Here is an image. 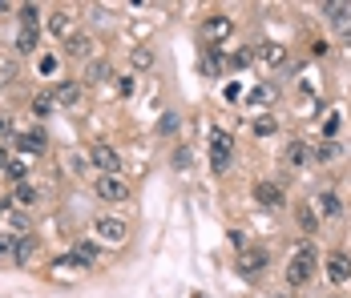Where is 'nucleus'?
Instances as JSON below:
<instances>
[{
	"label": "nucleus",
	"instance_id": "6e6552de",
	"mask_svg": "<svg viewBox=\"0 0 351 298\" xmlns=\"http://www.w3.org/2000/svg\"><path fill=\"white\" fill-rule=\"evenodd\" d=\"M254 198H258V206H267V210H282V190L275 182H258L254 186Z\"/></svg>",
	"mask_w": 351,
	"mask_h": 298
},
{
	"label": "nucleus",
	"instance_id": "dca6fc26",
	"mask_svg": "<svg viewBox=\"0 0 351 298\" xmlns=\"http://www.w3.org/2000/svg\"><path fill=\"white\" fill-rule=\"evenodd\" d=\"M77 97H81V85H77V81H57V85H53V101L77 105Z\"/></svg>",
	"mask_w": 351,
	"mask_h": 298
},
{
	"label": "nucleus",
	"instance_id": "0eeeda50",
	"mask_svg": "<svg viewBox=\"0 0 351 298\" xmlns=\"http://www.w3.org/2000/svg\"><path fill=\"white\" fill-rule=\"evenodd\" d=\"M89 53H93L89 33H69L65 36V57H73V61H89Z\"/></svg>",
	"mask_w": 351,
	"mask_h": 298
},
{
	"label": "nucleus",
	"instance_id": "473e14b6",
	"mask_svg": "<svg viewBox=\"0 0 351 298\" xmlns=\"http://www.w3.org/2000/svg\"><path fill=\"white\" fill-rule=\"evenodd\" d=\"M315 158H319V162H331V158H335V141H323V145H315Z\"/></svg>",
	"mask_w": 351,
	"mask_h": 298
},
{
	"label": "nucleus",
	"instance_id": "f8f14e48",
	"mask_svg": "<svg viewBox=\"0 0 351 298\" xmlns=\"http://www.w3.org/2000/svg\"><path fill=\"white\" fill-rule=\"evenodd\" d=\"M69 258L73 262H81L85 270H93V262H97V242H73Z\"/></svg>",
	"mask_w": 351,
	"mask_h": 298
},
{
	"label": "nucleus",
	"instance_id": "a878e982",
	"mask_svg": "<svg viewBox=\"0 0 351 298\" xmlns=\"http://www.w3.org/2000/svg\"><path fill=\"white\" fill-rule=\"evenodd\" d=\"M33 49H36V33L21 29V33H16V53H33Z\"/></svg>",
	"mask_w": 351,
	"mask_h": 298
},
{
	"label": "nucleus",
	"instance_id": "6ab92c4d",
	"mask_svg": "<svg viewBox=\"0 0 351 298\" xmlns=\"http://www.w3.org/2000/svg\"><path fill=\"white\" fill-rule=\"evenodd\" d=\"M77 274H85V266L73 262V258H57L53 262V278H77Z\"/></svg>",
	"mask_w": 351,
	"mask_h": 298
},
{
	"label": "nucleus",
	"instance_id": "5701e85b",
	"mask_svg": "<svg viewBox=\"0 0 351 298\" xmlns=\"http://www.w3.org/2000/svg\"><path fill=\"white\" fill-rule=\"evenodd\" d=\"M36 21H40V8H36V4H25V8H21V29L36 33Z\"/></svg>",
	"mask_w": 351,
	"mask_h": 298
},
{
	"label": "nucleus",
	"instance_id": "b1692460",
	"mask_svg": "<svg viewBox=\"0 0 351 298\" xmlns=\"http://www.w3.org/2000/svg\"><path fill=\"white\" fill-rule=\"evenodd\" d=\"M12 254H16V238L8 230H0V262H12Z\"/></svg>",
	"mask_w": 351,
	"mask_h": 298
},
{
	"label": "nucleus",
	"instance_id": "ddd939ff",
	"mask_svg": "<svg viewBox=\"0 0 351 298\" xmlns=\"http://www.w3.org/2000/svg\"><path fill=\"white\" fill-rule=\"evenodd\" d=\"M33 258H36V238H33V234H21V238H16V254H12V262L29 266Z\"/></svg>",
	"mask_w": 351,
	"mask_h": 298
},
{
	"label": "nucleus",
	"instance_id": "412c9836",
	"mask_svg": "<svg viewBox=\"0 0 351 298\" xmlns=\"http://www.w3.org/2000/svg\"><path fill=\"white\" fill-rule=\"evenodd\" d=\"M315 206L323 210V218H339V214H343V201L335 198V194H319Z\"/></svg>",
	"mask_w": 351,
	"mask_h": 298
},
{
	"label": "nucleus",
	"instance_id": "72a5a7b5",
	"mask_svg": "<svg viewBox=\"0 0 351 298\" xmlns=\"http://www.w3.org/2000/svg\"><path fill=\"white\" fill-rule=\"evenodd\" d=\"M40 73L53 77V73H57V57H40Z\"/></svg>",
	"mask_w": 351,
	"mask_h": 298
},
{
	"label": "nucleus",
	"instance_id": "39448f33",
	"mask_svg": "<svg viewBox=\"0 0 351 298\" xmlns=\"http://www.w3.org/2000/svg\"><path fill=\"white\" fill-rule=\"evenodd\" d=\"M97 198H106V201H121V198H130V182L125 177H117V173H97Z\"/></svg>",
	"mask_w": 351,
	"mask_h": 298
},
{
	"label": "nucleus",
	"instance_id": "58836bf2",
	"mask_svg": "<svg viewBox=\"0 0 351 298\" xmlns=\"http://www.w3.org/2000/svg\"><path fill=\"white\" fill-rule=\"evenodd\" d=\"M194 298H202V295H194Z\"/></svg>",
	"mask_w": 351,
	"mask_h": 298
},
{
	"label": "nucleus",
	"instance_id": "cd10ccee",
	"mask_svg": "<svg viewBox=\"0 0 351 298\" xmlns=\"http://www.w3.org/2000/svg\"><path fill=\"white\" fill-rule=\"evenodd\" d=\"M287 162H291V166H303V162H307V149H303V141H291V149H287Z\"/></svg>",
	"mask_w": 351,
	"mask_h": 298
},
{
	"label": "nucleus",
	"instance_id": "aec40b11",
	"mask_svg": "<svg viewBox=\"0 0 351 298\" xmlns=\"http://www.w3.org/2000/svg\"><path fill=\"white\" fill-rule=\"evenodd\" d=\"M49 29H53V36H61V40H65V36L73 33L69 12H65V8H61V12H53V16H49Z\"/></svg>",
	"mask_w": 351,
	"mask_h": 298
},
{
	"label": "nucleus",
	"instance_id": "4468645a",
	"mask_svg": "<svg viewBox=\"0 0 351 298\" xmlns=\"http://www.w3.org/2000/svg\"><path fill=\"white\" fill-rule=\"evenodd\" d=\"M45 145H49V137H45L40 129L36 133H21V137H16V149H21V153H45Z\"/></svg>",
	"mask_w": 351,
	"mask_h": 298
},
{
	"label": "nucleus",
	"instance_id": "f03ea898",
	"mask_svg": "<svg viewBox=\"0 0 351 298\" xmlns=\"http://www.w3.org/2000/svg\"><path fill=\"white\" fill-rule=\"evenodd\" d=\"M230 149H234L230 133L214 129L210 133V169H214V173H226V166H230Z\"/></svg>",
	"mask_w": 351,
	"mask_h": 298
},
{
	"label": "nucleus",
	"instance_id": "bb28decb",
	"mask_svg": "<svg viewBox=\"0 0 351 298\" xmlns=\"http://www.w3.org/2000/svg\"><path fill=\"white\" fill-rule=\"evenodd\" d=\"M49 109H53V93H36L33 97V113L36 117H49Z\"/></svg>",
	"mask_w": 351,
	"mask_h": 298
},
{
	"label": "nucleus",
	"instance_id": "2f4dec72",
	"mask_svg": "<svg viewBox=\"0 0 351 298\" xmlns=\"http://www.w3.org/2000/svg\"><path fill=\"white\" fill-rule=\"evenodd\" d=\"M271 133H275V121L271 117H258L254 121V137H271Z\"/></svg>",
	"mask_w": 351,
	"mask_h": 298
},
{
	"label": "nucleus",
	"instance_id": "c85d7f7f",
	"mask_svg": "<svg viewBox=\"0 0 351 298\" xmlns=\"http://www.w3.org/2000/svg\"><path fill=\"white\" fill-rule=\"evenodd\" d=\"M315 222H319L315 210H311V206H299V226H303V230H315Z\"/></svg>",
	"mask_w": 351,
	"mask_h": 298
},
{
	"label": "nucleus",
	"instance_id": "423d86ee",
	"mask_svg": "<svg viewBox=\"0 0 351 298\" xmlns=\"http://www.w3.org/2000/svg\"><path fill=\"white\" fill-rule=\"evenodd\" d=\"M89 162H93V169H101V173H117L121 169V153L113 145H106V141H97V145H89Z\"/></svg>",
	"mask_w": 351,
	"mask_h": 298
},
{
	"label": "nucleus",
	"instance_id": "4c0bfd02",
	"mask_svg": "<svg viewBox=\"0 0 351 298\" xmlns=\"http://www.w3.org/2000/svg\"><path fill=\"white\" fill-rule=\"evenodd\" d=\"M271 298H287V295H271Z\"/></svg>",
	"mask_w": 351,
	"mask_h": 298
},
{
	"label": "nucleus",
	"instance_id": "1a4fd4ad",
	"mask_svg": "<svg viewBox=\"0 0 351 298\" xmlns=\"http://www.w3.org/2000/svg\"><path fill=\"white\" fill-rule=\"evenodd\" d=\"M323 16L335 25V29H351V4H339V0H327L323 4Z\"/></svg>",
	"mask_w": 351,
	"mask_h": 298
},
{
	"label": "nucleus",
	"instance_id": "4be33fe9",
	"mask_svg": "<svg viewBox=\"0 0 351 298\" xmlns=\"http://www.w3.org/2000/svg\"><path fill=\"white\" fill-rule=\"evenodd\" d=\"M4 173H8V177H12V182H16V186H21V182H25V177H29V166H25V162H21V158H8V166H4Z\"/></svg>",
	"mask_w": 351,
	"mask_h": 298
},
{
	"label": "nucleus",
	"instance_id": "20e7f679",
	"mask_svg": "<svg viewBox=\"0 0 351 298\" xmlns=\"http://www.w3.org/2000/svg\"><path fill=\"white\" fill-rule=\"evenodd\" d=\"M263 270H267V250H258V246H243V250H239V274L254 282Z\"/></svg>",
	"mask_w": 351,
	"mask_h": 298
},
{
	"label": "nucleus",
	"instance_id": "2eb2a0df",
	"mask_svg": "<svg viewBox=\"0 0 351 298\" xmlns=\"http://www.w3.org/2000/svg\"><path fill=\"white\" fill-rule=\"evenodd\" d=\"M258 61H267V65H282L287 61V49H282L279 40H267V45H258V53H254Z\"/></svg>",
	"mask_w": 351,
	"mask_h": 298
},
{
	"label": "nucleus",
	"instance_id": "c756f323",
	"mask_svg": "<svg viewBox=\"0 0 351 298\" xmlns=\"http://www.w3.org/2000/svg\"><path fill=\"white\" fill-rule=\"evenodd\" d=\"M16 201H21V206H33V201H36V190L29 186V182H21V186H16Z\"/></svg>",
	"mask_w": 351,
	"mask_h": 298
},
{
	"label": "nucleus",
	"instance_id": "a211bd4d",
	"mask_svg": "<svg viewBox=\"0 0 351 298\" xmlns=\"http://www.w3.org/2000/svg\"><path fill=\"white\" fill-rule=\"evenodd\" d=\"M246 101H250V105H275V101H279V89H275V85H254V89L246 93Z\"/></svg>",
	"mask_w": 351,
	"mask_h": 298
},
{
	"label": "nucleus",
	"instance_id": "393cba45",
	"mask_svg": "<svg viewBox=\"0 0 351 298\" xmlns=\"http://www.w3.org/2000/svg\"><path fill=\"white\" fill-rule=\"evenodd\" d=\"M113 81H117V93H121V97H134V89H138L134 73H121V77H113Z\"/></svg>",
	"mask_w": 351,
	"mask_h": 298
},
{
	"label": "nucleus",
	"instance_id": "7ed1b4c3",
	"mask_svg": "<svg viewBox=\"0 0 351 298\" xmlns=\"http://www.w3.org/2000/svg\"><path fill=\"white\" fill-rule=\"evenodd\" d=\"M93 234L109 242V246H121L125 238H130V222H121V218H97L93 222Z\"/></svg>",
	"mask_w": 351,
	"mask_h": 298
},
{
	"label": "nucleus",
	"instance_id": "f3484780",
	"mask_svg": "<svg viewBox=\"0 0 351 298\" xmlns=\"http://www.w3.org/2000/svg\"><path fill=\"white\" fill-rule=\"evenodd\" d=\"M109 77H113L109 61H89V69H85V85H106Z\"/></svg>",
	"mask_w": 351,
	"mask_h": 298
},
{
	"label": "nucleus",
	"instance_id": "c9c22d12",
	"mask_svg": "<svg viewBox=\"0 0 351 298\" xmlns=\"http://www.w3.org/2000/svg\"><path fill=\"white\" fill-rule=\"evenodd\" d=\"M0 137H12V121L8 117H0Z\"/></svg>",
	"mask_w": 351,
	"mask_h": 298
},
{
	"label": "nucleus",
	"instance_id": "f704fd0d",
	"mask_svg": "<svg viewBox=\"0 0 351 298\" xmlns=\"http://www.w3.org/2000/svg\"><path fill=\"white\" fill-rule=\"evenodd\" d=\"M250 61H254V53H250V49H243V53H234V65H250Z\"/></svg>",
	"mask_w": 351,
	"mask_h": 298
},
{
	"label": "nucleus",
	"instance_id": "9b49d317",
	"mask_svg": "<svg viewBox=\"0 0 351 298\" xmlns=\"http://www.w3.org/2000/svg\"><path fill=\"white\" fill-rule=\"evenodd\" d=\"M327 278H331V282H348L351 278V258L348 254H327Z\"/></svg>",
	"mask_w": 351,
	"mask_h": 298
},
{
	"label": "nucleus",
	"instance_id": "f257e3e1",
	"mask_svg": "<svg viewBox=\"0 0 351 298\" xmlns=\"http://www.w3.org/2000/svg\"><path fill=\"white\" fill-rule=\"evenodd\" d=\"M311 274H315V242H303L291 258H287V282L291 286H303V282H311Z\"/></svg>",
	"mask_w": 351,
	"mask_h": 298
},
{
	"label": "nucleus",
	"instance_id": "9d476101",
	"mask_svg": "<svg viewBox=\"0 0 351 298\" xmlns=\"http://www.w3.org/2000/svg\"><path fill=\"white\" fill-rule=\"evenodd\" d=\"M230 29H234L230 16H206V21H202V36H206V40H222V36H230Z\"/></svg>",
	"mask_w": 351,
	"mask_h": 298
},
{
	"label": "nucleus",
	"instance_id": "7c9ffc66",
	"mask_svg": "<svg viewBox=\"0 0 351 298\" xmlns=\"http://www.w3.org/2000/svg\"><path fill=\"white\" fill-rule=\"evenodd\" d=\"M134 65L138 69H154V49H134Z\"/></svg>",
	"mask_w": 351,
	"mask_h": 298
},
{
	"label": "nucleus",
	"instance_id": "e433bc0d",
	"mask_svg": "<svg viewBox=\"0 0 351 298\" xmlns=\"http://www.w3.org/2000/svg\"><path fill=\"white\" fill-rule=\"evenodd\" d=\"M343 45H348V49H351V29H343Z\"/></svg>",
	"mask_w": 351,
	"mask_h": 298
}]
</instances>
